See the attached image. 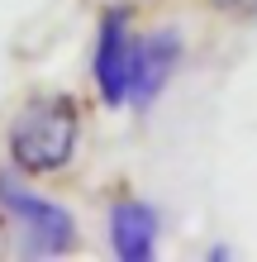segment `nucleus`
<instances>
[{
	"mask_svg": "<svg viewBox=\"0 0 257 262\" xmlns=\"http://www.w3.org/2000/svg\"><path fill=\"white\" fill-rule=\"evenodd\" d=\"M81 138V110L72 96H38L29 100L10 124V158L19 172L43 177L72 162Z\"/></svg>",
	"mask_w": 257,
	"mask_h": 262,
	"instance_id": "1",
	"label": "nucleus"
},
{
	"mask_svg": "<svg viewBox=\"0 0 257 262\" xmlns=\"http://www.w3.org/2000/svg\"><path fill=\"white\" fill-rule=\"evenodd\" d=\"M0 210H5V220L14 229L19 253H29V257H57L77 243L72 214L62 205H53V200L34 195L29 186H19L10 172H0Z\"/></svg>",
	"mask_w": 257,
	"mask_h": 262,
	"instance_id": "2",
	"label": "nucleus"
},
{
	"mask_svg": "<svg viewBox=\"0 0 257 262\" xmlns=\"http://www.w3.org/2000/svg\"><path fill=\"white\" fill-rule=\"evenodd\" d=\"M133 53H138V43L129 38V14H124V10L105 14L100 43H96V86H100L105 105H124V100H129Z\"/></svg>",
	"mask_w": 257,
	"mask_h": 262,
	"instance_id": "3",
	"label": "nucleus"
},
{
	"mask_svg": "<svg viewBox=\"0 0 257 262\" xmlns=\"http://www.w3.org/2000/svg\"><path fill=\"white\" fill-rule=\"evenodd\" d=\"M181 62V38L172 29H157L148 43H138L133 53V81H129V100L133 105H153L157 91L172 81V72Z\"/></svg>",
	"mask_w": 257,
	"mask_h": 262,
	"instance_id": "4",
	"label": "nucleus"
},
{
	"mask_svg": "<svg viewBox=\"0 0 257 262\" xmlns=\"http://www.w3.org/2000/svg\"><path fill=\"white\" fill-rule=\"evenodd\" d=\"M110 243H114V253L129 257V262L153 257V243H157L153 210H148L143 200H119V205L110 210Z\"/></svg>",
	"mask_w": 257,
	"mask_h": 262,
	"instance_id": "5",
	"label": "nucleus"
}]
</instances>
